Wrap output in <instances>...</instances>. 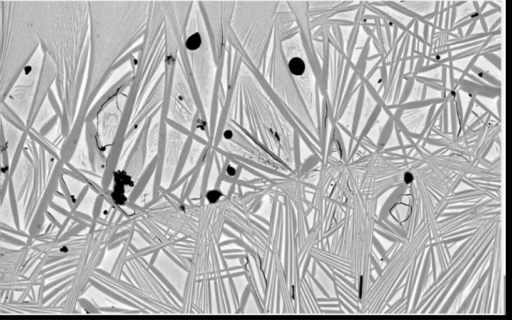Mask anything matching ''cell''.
I'll return each instance as SVG.
<instances>
[{
  "label": "cell",
  "mask_w": 512,
  "mask_h": 320,
  "mask_svg": "<svg viewBox=\"0 0 512 320\" xmlns=\"http://www.w3.org/2000/svg\"><path fill=\"white\" fill-rule=\"evenodd\" d=\"M289 69L294 75H301L305 70V64L300 58H293L289 63Z\"/></svg>",
  "instance_id": "6da1fadb"
}]
</instances>
